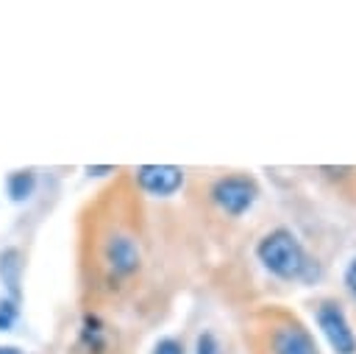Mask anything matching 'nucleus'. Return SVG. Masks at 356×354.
<instances>
[{
	"instance_id": "nucleus-1",
	"label": "nucleus",
	"mask_w": 356,
	"mask_h": 354,
	"mask_svg": "<svg viewBox=\"0 0 356 354\" xmlns=\"http://www.w3.org/2000/svg\"><path fill=\"white\" fill-rule=\"evenodd\" d=\"M253 256L264 273L284 284L312 287L323 279V262L309 254L303 240L289 226H275L264 231L253 245Z\"/></svg>"
},
{
	"instance_id": "nucleus-2",
	"label": "nucleus",
	"mask_w": 356,
	"mask_h": 354,
	"mask_svg": "<svg viewBox=\"0 0 356 354\" xmlns=\"http://www.w3.org/2000/svg\"><path fill=\"white\" fill-rule=\"evenodd\" d=\"M314 326L331 354H356V329L337 298H323L314 307Z\"/></svg>"
},
{
	"instance_id": "nucleus-3",
	"label": "nucleus",
	"mask_w": 356,
	"mask_h": 354,
	"mask_svg": "<svg viewBox=\"0 0 356 354\" xmlns=\"http://www.w3.org/2000/svg\"><path fill=\"white\" fill-rule=\"evenodd\" d=\"M209 195H211L214 206H217L222 215H228V217H242V215H248V212L256 206L261 190H259L256 178H250V176H245V173H228V176H220V178L211 184Z\"/></svg>"
},
{
	"instance_id": "nucleus-4",
	"label": "nucleus",
	"mask_w": 356,
	"mask_h": 354,
	"mask_svg": "<svg viewBox=\"0 0 356 354\" xmlns=\"http://www.w3.org/2000/svg\"><path fill=\"white\" fill-rule=\"evenodd\" d=\"M134 181L142 192L153 198H170L184 187L186 173L178 164H139L134 170Z\"/></svg>"
},
{
	"instance_id": "nucleus-5",
	"label": "nucleus",
	"mask_w": 356,
	"mask_h": 354,
	"mask_svg": "<svg viewBox=\"0 0 356 354\" xmlns=\"http://www.w3.org/2000/svg\"><path fill=\"white\" fill-rule=\"evenodd\" d=\"M270 354H323L300 321H281L270 332Z\"/></svg>"
},
{
	"instance_id": "nucleus-6",
	"label": "nucleus",
	"mask_w": 356,
	"mask_h": 354,
	"mask_svg": "<svg viewBox=\"0 0 356 354\" xmlns=\"http://www.w3.org/2000/svg\"><path fill=\"white\" fill-rule=\"evenodd\" d=\"M106 262L114 273L120 276H131L139 270L142 265V251H139V243L131 237V234H114L108 243H106Z\"/></svg>"
},
{
	"instance_id": "nucleus-7",
	"label": "nucleus",
	"mask_w": 356,
	"mask_h": 354,
	"mask_svg": "<svg viewBox=\"0 0 356 354\" xmlns=\"http://www.w3.org/2000/svg\"><path fill=\"white\" fill-rule=\"evenodd\" d=\"M0 279L8 287L11 298H19V251L17 248L0 251Z\"/></svg>"
},
{
	"instance_id": "nucleus-8",
	"label": "nucleus",
	"mask_w": 356,
	"mask_h": 354,
	"mask_svg": "<svg viewBox=\"0 0 356 354\" xmlns=\"http://www.w3.org/2000/svg\"><path fill=\"white\" fill-rule=\"evenodd\" d=\"M6 187H8L11 201H25V198H31V192L36 187V176L31 170H17V173L8 176Z\"/></svg>"
},
{
	"instance_id": "nucleus-9",
	"label": "nucleus",
	"mask_w": 356,
	"mask_h": 354,
	"mask_svg": "<svg viewBox=\"0 0 356 354\" xmlns=\"http://www.w3.org/2000/svg\"><path fill=\"white\" fill-rule=\"evenodd\" d=\"M81 340L86 343L89 351H103V348H106V334H103V323H100L97 315H86V318H83Z\"/></svg>"
},
{
	"instance_id": "nucleus-10",
	"label": "nucleus",
	"mask_w": 356,
	"mask_h": 354,
	"mask_svg": "<svg viewBox=\"0 0 356 354\" xmlns=\"http://www.w3.org/2000/svg\"><path fill=\"white\" fill-rule=\"evenodd\" d=\"M195 354H220V343L211 332H200L195 340Z\"/></svg>"
},
{
	"instance_id": "nucleus-11",
	"label": "nucleus",
	"mask_w": 356,
	"mask_h": 354,
	"mask_svg": "<svg viewBox=\"0 0 356 354\" xmlns=\"http://www.w3.org/2000/svg\"><path fill=\"white\" fill-rule=\"evenodd\" d=\"M342 287L356 301V256H350L348 265H345V270H342Z\"/></svg>"
},
{
	"instance_id": "nucleus-12",
	"label": "nucleus",
	"mask_w": 356,
	"mask_h": 354,
	"mask_svg": "<svg viewBox=\"0 0 356 354\" xmlns=\"http://www.w3.org/2000/svg\"><path fill=\"white\" fill-rule=\"evenodd\" d=\"M150 354H186V348H184V343L175 340V337H161V340L153 346Z\"/></svg>"
},
{
	"instance_id": "nucleus-13",
	"label": "nucleus",
	"mask_w": 356,
	"mask_h": 354,
	"mask_svg": "<svg viewBox=\"0 0 356 354\" xmlns=\"http://www.w3.org/2000/svg\"><path fill=\"white\" fill-rule=\"evenodd\" d=\"M86 173L89 176H106V173H114V167H108V164L106 167H86Z\"/></svg>"
},
{
	"instance_id": "nucleus-14",
	"label": "nucleus",
	"mask_w": 356,
	"mask_h": 354,
	"mask_svg": "<svg viewBox=\"0 0 356 354\" xmlns=\"http://www.w3.org/2000/svg\"><path fill=\"white\" fill-rule=\"evenodd\" d=\"M0 354H22L17 346H0Z\"/></svg>"
},
{
	"instance_id": "nucleus-15",
	"label": "nucleus",
	"mask_w": 356,
	"mask_h": 354,
	"mask_svg": "<svg viewBox=\"0 0 356 354\" xmlns=\"http://www.w3.org/2000/svg\"><path fill=\"white\" fill-rule=\"evenodd\" d=\"M8 323H11V315H3L0 309V329H8Z\"/></svg>"
}]
</instances>
